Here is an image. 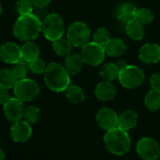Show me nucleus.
<instances>
[{
    "label": "nucleus",
    "mask_w": 160,
    "mask_h": 160,
    "mask_svg": "<svg viewBox=\"0 0 160 160\" xmlns=\"http://www.w3.org/2000/svg\"><path fill=\"white\" fill-rule=\"evenodd\" d=\"M42 31V22L33 13L20 15L13 26L14 36L23 42L35 40Z\"/></svg>",
    "instance_id": "nucleus-1"
},
{
    "label": "nucleus",
    "mask_w": 160,
    "mask_h": 160,
    "mask_svg": "<svg viewBox=\"0 0 160 160\" xmlns=\"http://www.w3.org/2000/svg\"><path fill=\"white\" fill-rule=\"evenodd\" d=\"M44 81L46 86L53 92H65L71 85L70 73L64 66L52 62L47 65L44 72Z\"/></svg>",
    "instance_id": "nucleus-2"
},
{
    "label": "nucleus",
    "mask_w": 160,
    "mask_h": 160,
    "mask_svg": "<svg viewBox=\"0 0 160 160\" xmlns=\"http://www.w3.org/2000/svg\"><path fill=\"white\" fill-rule=\"evenodd\" d=\"M104 143L108 152L115 155H123L131 148V138L127 131L115 127L107 131L104 136Z\"/></svg>",
    "instance_id": "nucleus-3"
},
{
    "label": "nucleus",
    "mask_w": 160,
    "mask_h": 160,
    "mask_svg": "<svg viewBox=\"0 0 160 160\" xmlns=\"http://www.w3.org/2000/svg\"><path fill=\"white\" fill-rule=\"evenodd\" d=\"M64 31V21L58 13H50L42 21V33L48 41L55 42L62 38Z\"/></svg>",
    "instance_id": "nucleus-4"
},
{
    "label": "nucleus",
    "mask_w": 160,
    "mask_h": 160,
    "mask_svg": "<svg viewBox=\"0 0 160 160\" xmlns=\"http://www.w3.org/2000/svg\"><path fill=\"white\" fill-rule=\"evenodd\" d=\"M118 79L124 88L136 89L143 83L145 74L139 67L135 65H127L124 69L121 70Z\"/></svg>",
    "instance_id": "nucleus-5"
},
{
    "label": "nucleus",
    "mask_w": 160,
    "mask_h": 160,
    "mask_svg": "<svg viewBox=\"0 0 160 160\" xmlns=\"http://www.w3.org/2000/svg\"><path fill=\"white\" fill-rule=\"evenodd\" d=\"M67 39L74 47H82L91 39V30L83 22H74L67 30Z\"/></svg>",
    "instance_id": "nucleus-6"
},
{
    "label": "nucleus",
    "mask_w": 160,
    "mask_h": 160,
    "mask_svg": "<svg viewBox=\"0 0 160 160\" xmlns=\"http://www.w3.org/2000/svg\"><path fill=\"white\" fill-rule=\"evenodd\" d=\"M14 95L23 102L34 100L40 93V87L36 81L29 78L17 80L13 87Z\"/></svg>",
    "instance_id": "nucleus-7"
},
{
    "label": "nucleus",
    "mask_w": 160,
    "mask_h": 160,
    "mask_svg": "<svg viewBox=\"0 0 160 160\" xmlns=\"http://www.w3.org/2000/svg\"><path fill=\"white\" fill-rule=\"evenodd\" d=\"M80 56H81L84 63L91 66H98L104 61L106 52L103 45L95 42H89L82 46Z\"/></svg>",
    "instance_id": "nucleus-8"
},
{
    "label": "nucleus",
    "mask_w": 160,
    "mask_h": 160,
    "mask_svg": "<svg viewBox=\"0 0 160 160\" xmlns=\"http://www.w3.org/2000/svg\"><path fill=\"white\" fill-rule=\"evenodd\" d=\"M136 150L143 160H157L160 156V145L152 138H140L137 143Z\"/></svg>",
    "instance_id": "nucleus-9"
},
{
    "label": "nucleus",
    "mask_w": 160,
    "mask_h": 160,
    "mask_svg": "<svg viewBox=\"0 0 160 160\" xmlns=\"http://www.w3.org/2000/svg\"><path fill=\"white\" fill-rule=\"evenodd\" d=\"M3 109L7 119L14 122L24 118L26 108L24 106V102L21 99L14 96V97H11L3 105Z\"/></svg>",
    "instance_id": "nucleus-10"
},
{
    "label": "nucleus",
    "mask_w": 160,
    "mask_h": 160,
    "mask_svg": "<svg viewBox=\"0 0 160 160\" xmlns=\"http://www.w3.org/2000/svg\"><path fill=\"white\" fill-rule=\"evenodd\" d=\"M0 58L9 64H16L22 60L21 47L12 42H7L0 46Z\"/></svg>",
    "instance_id": "nucleus-11"
},
{
    "label": "nucleus",
    "mask_w": 160,
    "mask_h": 160,
    "mask_svg": "<svg viewBox=\"0 0 160 160\" xmlns=\"http://www.w3.org/2000/svg\"><path fill=\"white\" fill-rule=\"evenodd\" d=\"M32 135L31 123L26 120L14 122L11 127V136L15 142L23 143L28 141Z\"/></svg>",
    "instance_id": "nucleus-12"
},
{
    "label": "nucleus",
    "mask_w": 160,
    "mask_h": 160,
    "mask_svg": "<svg viewBox=\"0 0 160 160\" xmlns=\"http://www.w3.org/2000/svg\"><path fill=\"white\" fill-rule=\"evenodd\" d=\"M118 118L119 116L117 113L109 108H103L99 109L96 114V122L98 125L106 131L118 126Z\"/></svg>",
    "instance_id": "nucleus-13"
},
{
    "label": "nucleus",
    "mask_w": 160,
    "mask_h": 160,
    "mask_svg": "<svg viewBox=\"0 0 160 160\" xmlns=\"http://www.w3.org/2000/svg\"><path fill=\"white\" fill-rule=\"evenodd\" d=\"M139 59L146 64H155L160 60V46L156 43H146L138 52Z\"/></svg>",
    "instance_id": "nucleus-14"
},
{
    "label": "nucleus",
    "mask_w": 160,
    "mask_h": 160,
    "mask_svg": "<svg viewBox=\"0 0 160 160\" xmlns=\"http://www.w3.org/2000/svg\"><path fill=\"white\" fill-rule=\"evenodd\" d=\"M95 96L97 99L101 101H110L114 99L117 93V88L114 84L111 83V81H103L100 82L94 91Z\"/></svg>",
    "instance_id": "nucleus-15"
},
{
    "label": "nucleus",
    "mask_w": 160,
    "mask_h": 160,
    "mask_svg": "<svg viewBox=\"0 0 160 160\" xmlns=\"http://www.w3.org/2000/svg\"><path fill=\"white\" fill-rule=\"evenodd\" d=\"M104 49L107 55L110 57H119L126 51L127 46L122 40L119 38H110V40L104 45Z\"/></svg>",
    "instance_id": "nucleus-16"
},
{
    "label": "nucleus",
    "mask_w": 160,
    "mask_h": 160,
    "mask_svg": "<svg viewBox=\"0 0 160 160\" xmlns=\"http://www.w3.org/2000/svg\"><path fill=\"white\" fill-rule=\"evenodd\" d=\"M138 123V114L134 110L128 109L119 115L118 127L128 131L133 129Z\"/></svg>",
    "instance_id": "nucleus-17"
},
{
    "label": "nucleus",
    "mask_w": 160,
    "mask_h": 160,
    "mask_svg": "<svg viewBox=\"0 0 160 160\" xmlns=\"http://www.w3.org/2000/svg\"><path fill=\"white\" fill-rule=\"evenodd\" d=\"M21 51H22V60L26 61L28 64L39 58L40 55V48L39 46L33 42V41H28L26 42L22 46H21Z\"/></svg>",
    "instance_id": "nucleus-18"
},
{
    "label": "nucleus",
    "mask_w": 160,
    "mask_h": 160,
    "mask_svg": "<svg viewBox=\"0 0 160 160\" xmlns=\"http://www.w3.org/2000/svg\"><path fill=\"white\" fill-rule=\"evenodd\" d=\"M137 7L132 3H124L118 9L117 16L120 21L123 23H128L130 21H133L136 19L137 14Z\"/></svg>",
    "instance_id": "nucleus-19"
},
{
    "label": "nucleus",
    "mask_w": 160,
    "mask_h": 160,
    "mask_svg": "<svg viewBox=\"0 0 160 160\" xmlns=\"http://www.w3.org/2000/svg\"><path fill=\"white\" fill-rule=\"evenodd\" d=\"M125 32L127 36L133 41H140L144 37V28L137 20L130 21L125 25Z\"/></svg>",
    "instance_id": "nucleus-20"
},
{
    "label": "nucleus",
    "mask_w": 160,
    "mask_h": 160,
    "mask_svg": "<svg viewBox=\"0 0 160 160\" xmlns=\"http://www.w3.org/2000/svg\"><path fill=\"white\" fill-rule=\"evenodd\" d=\"M83 59L78 54H70L66 57L64 67L70 74H76L81 71L83 65Z\"/></svg>",
    "instance_id": "nucleus-21"
},
{
    "label": "nucleus",
    "mask_w": 160,
    "mask_h": 160,
    "mask_svg": "<svg viewBox=\"0 0 160 160\" xmlns=\"http://www.w3.org/2000/svg\"><path fill=\"white\" fill-rule=\"evenodd\" d=\"M65 92L67 99L73 104L82 103L85 100V92L83 89L77 85H70Z\"/></svg>",
    "instance_id": "nucleus-22"
},
{
    "label": "nucleus",
    "mask_w": 160,
    "mask_h": 160,
    "mask_svg": "<svg viewBox=\"0 0 160 160\" xmlns=\"http://www.w3.org/2000/svg\"><path fill=\"white\" fill-rule=\"evenodd\" d=\"M146 108L151 111H156L160 109V91L152 89L149 91L144 98Z\"/></svg>",
    "instance_id": "nucleus-23"
},
{
    "label": "nucleus",
    "mask_w": 160,
    "mask_h": 160,
    "mask_svg": "<svg viewBox=\"0 0 160 160\" xmlns=\"http://www.w3.org/2000/svg\"><path fill=\"white\" fill-rule=\"evenodd\" d=\"M120 72L116 63H107L101 68L100 75L106 81H113L119 77Z\"/></svg>",
    "instance_id": "nucleus-24"
},
{
    "label": "nucleus",
    "mask_w": 160,
    "mask_h": 160,
    "mask_svg": "<svg viewBox=\"0 0 160 160\" xmlns=\"http://www.w3.org/2000/svg\"><path fill=\"white\" fill-rule=\"evenodd\" d=\"M17 79L11 69L0 70V87L6 88L8 90L13 89Z\"/></svg>",
    "instance_id": "nucleus-25"
},
{
    "label": "nucleus",
    "mask_w": 160,
    "mask_h": 160,
    "mask_svg": "<svg viewBox=\"0 0 160 160\" xmlns=\"http://www.w3.org/2000/svg\"><path fill=\"white\" fill-rule=\"evenodd\" d=\"M72 43L68 39L60 38L55 42H53V49L55 53L59 57H67L71 54L72 51Z\"/></svg>",
    "instance_id": "nucleus-26"
},
{
    "label": "nucleus",
    "mask_w": 160,
    "mask_h": 160,
    "mask_svg": "<svg viewBox=\"0 0 160 160\" xmlns=\"http://www.w3.org/2000/svg\"><path fill=\"white\" fill-rule=\"evenodd\" d=\"M135 20H137L143 26L148 25L153 21V13L147 8L138 9Z\"/></svg>",
    "instance_id": "nucleus-27"
},
{
    "label": "nucleus",
    "mask_w": 160,
    "mask_h": 160,
    "mask_svg": "<svg viewBox=\"0 0 160 160\" xmlns=\"http://www.w3.org/2000/svg\"><path fill=\"white\" fill-rule=\"evenodd\" d=\"M41 111L40 108L35 106H28L25 109L24 118L26 121H28L29 123H36L40 119Z\"/></svg>",
    "instance_id": "nucleus-28"
},
{
    "label": "nucleus",
    "mask_w": 160,
    "mask_h": 160,
    "mask_svg": "<svg viewBox=\"0 0 160 160\" xmlns=\"http://www.w3.org/2000/svg\"><path fill=\"white\" fill-rule=\"evenodd\" d=\"M34 7L32 0H18L16 3V11L20 15L31 14Z\"/></svg>",
    "instance_id": "nucleus-29"
},
{
    "label": "nucleus",
    "mask_w": 160,
    "mask_h": 160,
    "mask_svg": "<svg viewBox=\"0 0 160 160\" xmlns=\"http://www.w3.org/2000/svg\"><path fill=\"white\" fill-rule=\"evenodd\" d=\"M110 40V33L109 31L105 28H98L94 34H93V42L101 44V45H105L108 41Z\"/></svg>",
    "instance_id": "nucleus-30"
},
{
    "label": "nucleus",
    "mask_w": 160,
    "mask_h": 160,
    "mask_svg": "<svg viewBox=\"0 0 160 160\" xmlns=\"http://www.w3.org/2000/svg\"><path fill=\"white\" fill-rule=\"evenodd\" d=\"M12 72H13V73H14L17 80L27 78V75H28V63L26 61H24V60H21L20 62L15 64V66L12 69Z\"/></svg>",
    "instance_id": "nucleus-31"
},
{
    "label": "nucleus",
    "mask_w": 160,
    "mask_h": 160,
    "mask_svg": "<svg viewBox=\"0 0 160 160\" xmlns=\"http://www.w3.org/2000/svg\"><path fill=\"white\" fill-rule=\"evenodd\" d=\"M47 65L45 64V61L41 58H37L36 59H34L33 61H31L30 63H28V68L30 69V71L36 74H40L45 72Z\"/></svg>",
    "instance_id": "nucleus-32"
},
{
    "label": "nucleus",
    "mask_w": 160,
    "mask_h": 160,
    "mask_svg": "<svg viewBox=\"0 0 160 160\" xmlns=\"http://www.w3.org/2000/svg\"><path fill=\"white\" fill-rule=\"evenodd\" d=\"M150 84L152 89L160 91V73H153L150 78Z\"/></svg>",
    "instance_id": "nucleus-33"
},
{
    "label": "nucleus",
    "mask_w": 160,
    "mask_h": 160,
    "mask_svg": "<svg viewBox=\"0 0 160 160\" xmlns=\"http://www.w3.org/2000/svg\"><path fill=\"white\" fill-rule=\"evenodd\" d=\"M11 97L12 96L10 93V90L0 87V105H4Z\"/></svg>",
    "instance_id": "nucleus-34"
},
{
    "label": "nucleus",
    "mask_w": 160,
    "mask_h": 160,
    "mask_svg": "<svg viewBox=\"0 0 160 160\" xmlns=\"http://www.w3.org/2000/svg\"><path fill=\"white\" fill-rule=\"evenodd\" d=\"M51 1L52 0H32L34 6L36 8H39V9H42V8L47 7Z\"/></svg>",
    "instance_id": "nucleus-35"
},
{
    "label": "nucleus",
    "mask_w": 160,
    "mask_h": 160,
    "mask_svg": "<svg viewBox=\"0 0 160 160\" xmlns=\"http://www.w3.org/2000/svg\"><path fill=\"white\" fill-rule=\"evenodd\" d=\"M116 64H117V66L119 67L120 71L122 70V69H124V68L128 65V64H126V62H125L124 60H122H122H119Z\"/></svg>",
    "instance_id": "nucleus-36"
},
{
    "label": "nucleus",
    "mask_w": 160,
    "mask_h": 160,
    "mask_svg": "<svg viewBox=\"0 0 160 160\" xmlns=\"http://www.w3.org/2000/svg\"><path fill=\"white\" fill-rule=\"evenodd\" d=\"M6 158V154H5V152L0 148V160H5Z\"/></svg>",
    "instance_id": "nucleus-37"
},
{
    "label": "nucleus",
    "mask_w": 160,
    "mask_h": 160,
    "mask_svg": "<svg viewBox=\"0 0 160 160\" xmlns=\"http://www.w3.org/2000/svg\"><path fill=\"white\" fill-rule=\"evenodd\" d=\"M1 12H2V6L0 4V14H1Z\"/></svg>",
    "instance_id": "nucleus-38"
}]
</instances>
